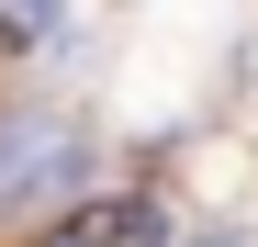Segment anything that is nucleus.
<instances>
[{
	"instance_id": "f257e3e1",
	"label": "nucleus",
	"mask_w": 258,
	"mask_h": 247,
	"mask_svg": "<svg viewBox=\"0 0 258 247\" xmlns=\"http://www.w3.org/2000/svg\"><path fill=\"white\" fill-rule=\"evenodd\" d=\"M68 169H79V146L56 135V124H0V214L34 202V191H56Z\"/></svg>"
},
{
	"instance_id": "f03ea898",
	"label": "nucleus",
	"mask_w": 258,
	"mask_h": 247,
	"mask_svg": "<svg viewBox=\"0 0 258 247\" xmlns=\"http://www.w3.org/2000/svg\"><path fill=\"white\" fill-rule=\"evenodd\" d=\"M146 202H112V214H79V236H56V247H146Z\"/></svg>"
}]
</instances>
